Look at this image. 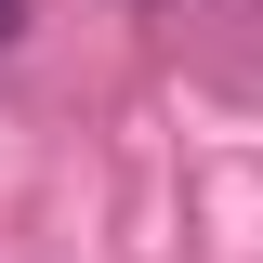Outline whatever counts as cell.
<instances>
[{
    "mask_svg": "<svg viewBox=\"0 0 263 263\" xmlns=\"http://www.w3.org/2000/svg\"><path fill=\"white\" fill-rule=\"evenodd\" d=\"M13 27H27V0H0V40H13Z\"/></svg>",
    "mask_w": 263,
    "mask_h": 263,
    "instance_id": "cell-1",
    "label": "cell"
}]
</instances>
